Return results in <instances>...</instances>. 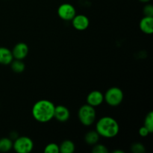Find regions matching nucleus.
Listing matches in <instances>:
<instances>
[{
  "label": "nucleus",
  "instance_id": "obj_7",
  "mask_svg": "<svg viewBox=\"0 0 153 153\" xmlns=\"http://www.w3.org/2000/svg\"><path fill=\"white\" fill-rule=\"evenodd\" d=\"M11 52L14 59L23 60L28 55V52H29V48L26 43L20 42V43H16L13 46Z\"/></svg>",
  "mask_w": 153,
  "mask_h": 153
},
{
  "label": "nucleus",
  "instance_id": "obj_6",
  "mask_svg": "<svg viewBox=\"0 0 153 153\" xmlns=\"http://www.w3.org/2000/svg\"><path fill=\"white\" fill-rule=\"evenodd\" d=\"M58 14L63 20L70 21L76 15V10L73 4L70 3H64L58 7Z\"/></svg>",
  "mask_w": 153,
  "mask_h": 153
},
{
  "label": "nucleus",
  "instance_id": "obj_19",
  "mask_svg": "<svg viewBox=\"0 0 153 153\" xmlns=\"http://www.w3.org/2000/svg\"><path fill=\"white\" fill-rule=\"evenodd\" d=\"M131 150L133 153H144L146 149L143 144L140 143H134L131 145Z\"/></svg>",
  "mask_w": 153,
  "mask_h": 153
},
{
  "label": "nucleus",
  "instance_id": "obj_20",
  "mask_svg": "<svg viewBox=\"0 0 153 153\" xmlns=\"http://www.w3.org/2000/svg\"><path fill=\"white\" fill-rule=\"evenodd\" d=\"M93 153H108V149L105 145L103 144H97L94 145V147L92 149Z\"/></svg>",
  "mask_w": 153,
  "mask_h": 153
},
{
  "label": "nucleus",
  "instance_id": "obj_23",
  "mask_svg": "<svg viewBox=\"0 0 153 153\" xmlns=\"http://www.w3.org/2000/svg\"><path fill=\"white\" fill-rule=\"evenodd\" d=\"M113 152L114 153H124V151H122V150H114Z\"/></svg>",
  "mask_w": 153,
  "mask_h": 153
},
{
  "label": "nucleus",
  "instance_id": "obj_8",
  "mask_svg": "<svg viewBox=\"0 0 153 153\" xmlns=\"http://www.w3.org/2000/svg\"><path fill=\"white\" fill-rule=\"evenodd\" d=\"M72 25L78 31H85L89 27L90 20L85 15H76L72 19Z\"/></svg>",
  "mask_w": 153,
  "mask_h": 153
},
{
  "label": "nucleus",
  "instance_id": "obj_16",
  "mask_svg": "<svg viewBox=\"0 0 153 153\" xmlns=\"http://www.w3.org/2000/svg\"><path fill=\"white\" fill-rule=\"evenodd\" d=\"M10 64L11 70L16 73H22L25 69V65L23 61H22V60L15 59L14 61L13 60Z\"/></svg>",
  "mask_w": 153,
  "mask_h": 153
},
{
  "label": "nucleus",
  "instance_id": "obj_4",
  "mask_svg": "<svg viewBox=\"0 0 153 153\" xmlns=\"http://www.w3.org/2000/svg\"><path fill=\"white\" fill-rule=\"evenodd\" d=\"M124 94L122 90L117 87H111L104 94V100L108 105L116 107L123 101Z\"/></svg>",
  "mask_w": 153,
  "mask_h": 153
},
{
  "label": "nucleus",
  "instance_id": "obj_10",
  "mask_svg": "<svg viewBox=\"0 0 153 153\" xmlns=\"http://www.w3.org/2000/svg\"><path fill=\"white\" fill-rule=\"evenodd\" d=\"M70 117V110L66 106L59 105L55 107L54 111V118L59 122H67Z\"/></svg>",
  "mask_w": 153,
  "mask_h": 153
},
{
  "label": "nucleus",
  "instance_id": "obj_13",
  "mask_svg": "<svg viewBox=\"0 0 153 153\" xmlns=\"http://www.w3.org/2000/svg\"><path fill=\"white\" fill-rule=\"evenodd\" d=\"M76 149L75 143L70 140H65L59 145V151L61 153H73Z\"/></svg>",
  "mask_w": 153,
  "mask_h": 153
},
{
  "label": "nucleus",
  "instance_id": "obj_1",
  "mask_svg": "<svg viewBox=\"0 0 153 153\" xmlns=\"http://www.w3.org/2000/svg\"><path fill=\"white\" fill-rule=\"evenodd\" d=\"M55 105L48 100H40L34 103L31 113L34 119L40 123H47L54 118Z\"/></svg>",
  "mask_w": 153,
  "mask_h": 153
},
{
  "label": "nucleus",
  "instance_id": "obj_2",
  "mask_svg": "<svg viewBox=\"0 0 153 153\" xmlns=\"http://www.w3.org/2000/svg\"><path fill=\"white\" fill-rule=\"evenodd\" d=\"M96 131L101 137L113 138L119 134L120 126L111 117H102L96 124Z\"/></svg>",
  "mask_w": 153,
  "mask_h": 153
},
{
  "label": "nucleus",
  "instance_id": "obj_12",
  "mask_svg": "<svg viewBox=\"0 0 153 153\" xmlns=\"http://www.w3.org/2000/svg\"><path fill=\"white\" fill-rule=\"evenodd\" d=\"M13 60L11 50L8 48L1 46L0 47V64L9 65Z\"/></svg>",
  "mask_w": 153,
  "mask_h": 153
},
{
  "label": "nucleus",
  "instance_id": "obj_9",
  "mask_svg": "<svg viewBox=\"0 0 153 153\" xmlns=\"http://www.w3.org/2000/svg\"><path fill=\"white\" fill-rule=\"evenodd\" d=\"M104 101V94L100 91H93L88 94L87 97V102L88 105L96 108L102 105Z\"/></svg>",
  "mask_w": 153,
  "mask_h": 153
},
{
  "label": "nucleus",
  "instance_id": "obj_22",
  "mask_svg": "<svg viewBox=\"0 0 153 153\" xmlns=\"http://www.w3.org/2000/svg\"><path fill=\"white\" fill-rule=\"evenodd\" d=\"M138 133H139V135L142 137H147V136L150 134V133H149V131H148L147 128L144 126H142L139 128Z\"/></svg>",
  "mask_w": 153,
  "mask_h": 153
},
{
  "label": "nucleus",
  "instance_id": "obj_17",
  "mask_svg": "<svg viewBox=\"0 0 153 153\" xmlns=\"http://www.w3.org/2000/svg\"><path fill=\"white\" fill-rule=\"evenodd\" d=\"M143 126L146 127L149 131V133H152L153 131V112L149 111L146 114V117L144 119V123Z\"/></svg>",
  "mask_w": 153,
  "mask_h": 153
},
{
  "label": "nucleus",
  "instance_id": "obj_14",
  "mask_svg": "<svg viewBox=\"0 0 153 153\" xmlns=\"http://www.w3.org/2000/svg\"><path fill=\"white\" fill-rule=\"evenodd\" d=\"M100 134L97 131H90L85 136V143L89 145H95L100 140Z\"/></svg>",
  "mask_w": 153,
  "mask_h": 153
},
{
  "label": "nucleus",
  "instance_id": "obj_11",
  "mask_svg": "<svg viewBox=\"0 0 153 153\" xmlns=\"http://www.w3.org/2000/svg\"><path fill=\"white\" fill-rule=\"evenodd\" d=\"M139 27L144 34H152L153 32V17L143 16L140 19Z\"/></svg>",
  "mask_w": 153,
  "mask_h": 153
},
{
  "label": "nucleus",
  "instance_id": "obj_18",
  "mask_svg": "<svg viewBox=\"0 0 153 153\" xmlns=\"http://www.w3.org/2000/svg\"><path fill=\"white\" fill-rule=\"evenodd\" d=\"M45 153H59V145L55 143H51L46 145L44 149Z\"/></svg>",
  "mask_w": 153,
  "mask_h": 153
},
{
  "label": "nucleus",
  "instance_id": "obj_21",
  "mask_svg": "<svg viewBox=\"0 0 153 153\" xmlns=\"http://www.w3.org/2000/svg\"><path fill=\"white\" fill-rule=\"evenodd\" d=\"M143 14L144 16H150L153 17V6L151 4H147L143 7Z\"/></svg>",
  "mask_w": 153,
  "mask_h": 153
},
{
  "label": "nucleus",
  "instance_id": "obj_15",
  "mask_svg": "<svg viewBox=\"0 0 153 153\" xmlns=\"http://www.w3.org/2000/svg\"><path fill=\"white\" fill-rule=\"evenodd\" d=\"M13 140L9 137L0 139V152H7L13 149Z\"/></svg>",
  "mask_w": 153,
  "mask_h": 153
},
{
  "label": "nucleus",
  "instance_id": "obj_3",
  "mask_svg": "<svg viewBox=\"0 0 153 153\" xmlns=\"http://www.w3.org/2000/svg\"><path fill=\"white\" fill-rule=\"evenodd\" d=\"M78 117L82 125L85 126L93 125L97 117L95 108L88 104L83 105L78 111Z\"/></svg>",
  "mask_w": 153,
  "mask_h": 153
},
{
  "label": "nucleus",
  "instance_id": "obj_24",
  "mask_svg": "<svg viewBox=\"0 0 153 153\" xmlns=\"http://www.w3.org/2000/svg\"><path fill=\"white\" fill-rule=\"evenodd\" d=\"M140 1H141V2H143V3H147L149 2V1H151V0H139Z\"/></svg>",
  "mask_w": 153,
  "mask_h": 153
},
{
  "label": "nucleus",
  "instance_id": "obj_5",
  "mask_svg": "<svg viewBox=\"0 0 153 153\" xmlns=\"http://www.w3.org/2000/svg\"><path fill=\"white\" fill-rule=\"evenodd\" d=\"M13 149L18 153H29L34 149V143L26 136L17 137L13 142Z\"/></svg>",
  "mask_w": 153,
  "mask_h": 153
}]
</instances>
